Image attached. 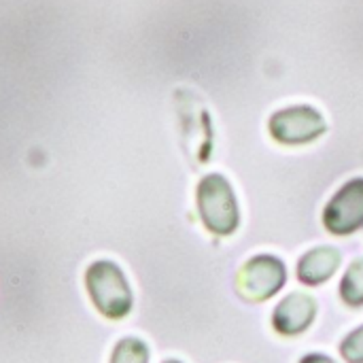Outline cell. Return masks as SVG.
Instances as JSON below:
<instances>
[{"instance_id":"1","label":"cell","mask_w":363,"mask_h":363,"mask_svg":"<svg viewBox=\"0 0 363 363\" xmlns=\"http://www.w3.org/2000/svg\"><path fill=\"white\" fill-rule=\"evenodd\" d=\"M83 281L94 308L102 317L111 321H121L132 313L134 294L125 279V272L115 262L111 259L91 262L85 270Z\"/></svg>"},{"instance_id":"2","label":"cell","mask_w":363,"mask_h":363,"mask_svg":"<svg viewBox=\"0 0 363 363\" xmlns=\"http://www.w3.org/2000/svg\"><path fill=\"white\" fill-rule=\"evenodd\" d=\"M198 213L206 230L217 236H230L240 223V211L232 185L221 174H208L198 185Z\"/></svg>"},{"instance_id":"3","label":"cell","mask_w":363,"mask_h":363,"mask_svg":"<svg viewBox=\"0 0 363 363\" xmlns=\"http://www.w3.org/2000/svg\"><path fill=\"white\" fill-rule=\"evenodd\" d=\"M285 281L287 268L279 257L255 255L240 268L236 289L247 302H266L283 289Z\"/></svg>"},{"instance_id":"4","label":"cell","mask_w":363,"mask_h":363,"mask_svg":"<svg viewBox=\"0 0 363 363\" xmlns=\"http://www.w3.org/2000/svg\"><path fill=\"white\" fill-rule=\"evenodd\" d=\"M268 130L277 143L306 145V143L317 140L328 130V123L317 108L308 104H296V106L277 111L270 117Z\"/></svg>"},{"instance_id":"5","label":"cell","mask_w":363,"mask_h":363,"mask_svg":"<svg viewBox=\"0 0 363 363\" xmlns=\"http://www.w3.org/2000/svg\"><path fill=\"white\" fill-rule=\"evenodd\" d=\"M323 223L334 236H349L363 228V179L342 185L323 211Z\"/></svg>"},{"instance_id":"6","label":"cell","mask_w":363,"mask_h":363,"mask_svg":"<svg viewBox=\"0 0 363 363\" xmlns=\"http://www.w3.org/2000/svg\"><path fill=\"white\" fill-rule=\"evenodd\" d=\"M317 317V302L304 291L289 294L272 313V328L281 336L304 334Z\"/></svg>"},{"instance_id":"7","label":"cell","mask_w":363,"mask_h":363,"mask_svg":"<svg viewBox=\"0 0 363 363\" xmlns=\"http://www.w3.org/2000/svg\"><path fill=\"white\" fill-rule=\"evenodd\" d=\"M340 262H342V255L338 249L317 247L308 251L306 255H302V259L298 262V279L304 285L317 287L336 274V270L340 268Z\"/></svg>"},{"instance_id":"8","label":"cell","mask_w":363,"mask_h":363,"mask_svg":"<svg viewBox=\"0 0 363 363\" xmlns=\"http://www.w3.org/2000/svg\"><path fill=\"white\" fill-rule=\"evenodd\" d=\"M340 298L351 308L363 306V257L355 259L347 268L342 283H340Z\"/></svg>"},{"instance_id":"9","label":"cell","mask_w":363,"mask_h":363,"mask_svg":"<svg viewBox=\"0 0 363 363\" xmlns=\"http://www.w3.org/2000/svg\"><path fill=\"white\" fill-rule=\"evenodd\" d=\"M108 363H149V347L136 336H125L115 345Z\"/></svg>"},{"instance_id":"10","label":"cell","mask_w":363,"mask_h":363,"mask_svg":"<svg viewBox=\"0 0 363 363\" xmlns=\"http://www.w3.org/2000/svg\"><path fill=\"white\" fill-rule=\"evenodd\" d=\"M340 355L347 363H363V325L342 340Z\"/></svg>"},{"instance_id":"11","label":"cell","mask_w":363,"mask_h":363,"mask_svg":"<svg viewBox=\"0 0 363 363\" xmlns=\"http://www.w3.org/2000/svg\"><path fill=\"white\" fill-rule=\"evenodd\" d=\"M300 363H336L334 359H330L328 355H321V353H311V355H304Z\"/></svg>"},{"instance_id":"12","label":"cell","mask_w":363,"mask_h":363,"mask_svg":"<svg viewBox=\"0 0 363 363\" xmlns=\"http://www.w3.org/2000/svg\"><path fill=\"white\" fill-rule=\"evenodd\" d=\"M162 363H183V362H179V359H166V362H162Z\"/></svg>"}]
</instances>
